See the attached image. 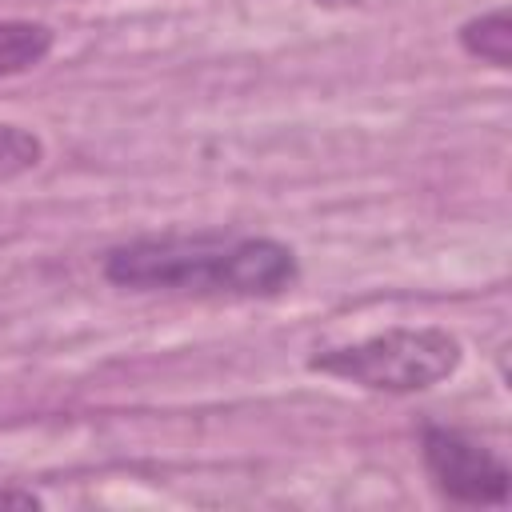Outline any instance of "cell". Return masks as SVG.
I'll list each match as a JSON object with an SVG mask.
<instances>
[{
    "label": "cell",
    "instance_id": "2",
    "mask_svg": "<svg viewBox=\"0 0 512 512\" xmlns=\"http://www.w3.org/2000/svg\"><path fill=\"white\" fill-rule=\"evenodd\" d=\"M308 368L372 392H424L460 368V340L436 324L388 328L380 336L328 348L312 356Z\"/></svg>",
    "mask_w": 512,
    "mask_h": 512
},
{
    "label": "cell",
    "instance_id": "1",
    "mask_svg": "<svg viewBox=\"0 0 512 512\" xmlns=\"http://www.w3.org/2000/svg\"><path fill=\"white\" fill-rule=\"evenodd\" d=\"M104 276L132 292L280 296L296 284V252L268 236H144L104 256Z\"/></svg>",
    "mask_w": 512,
    "mask_h": 512
},
{
    "label": "cell",
    "instance_id": "3",
    "mask_svg": "<svg viewBox=\"0 0 512 512\" xmlns=\"http://www.w3.org/2000/svg\"><path fill=\"white\" fill-rule=\"evenodd\" d=\"M424 464L436 476V484L468 504H504L508 500V464L488 452L484 444L468 440L452 428H428L424 432Z\"/></svg>",
    "mask_w": 512,
    "mask_h": 512
},
{
    "label": "cell",
    "instance_id": "6",
    "mask_svg": "<svg viewBox=\"0 0 512 512\" xmlns=\"http://www.w3.org/2000/svg\"><path fill=\"white\" fill-rule=\"evenodd\" d=\"M40 156H44V144L36 132L20 128V124H0V180L32 172L40 164Z\"/></svg>",
    "mask_w": 512,
    "mask_h": 512
},
{
    "label": "cell",
    "instance_id": "4",
    "mask_svg": "<svg viewBox=\"0 0 512 512\" xmlns=\"http://www.w3.org/2000/svg\"><path fill=\"white\" fill-rule=\"evenodd\" d=\"M56 44V32L36 20H0V80L36 68Z\"/></svg>",
    "mask_w": 512,
    "mask_h": 512
},
{
    "label": "cell",
    "instance_id": "5",
    "mask_svg": "<svg viewBox=\"0 0 512 512\" xmlns=\"http://www.w3.org/2000/svg\"><path fill=\"white\" fill-rule=\"evenodd\" d=\"M460 44H464L468 56L488 60L492 68H508L512 64V20H508V8H496V12H484V16L468 20L460 28Z\"/></svg>",
    "mask_w": 512,
    "mask_h": 512
},
{
    "label": "cell",
    "instance_id": "7",
    "mask_svg": "<svg viewBox=\"0 0 512 512\" xmlns=\"http://www.w3.org/2000/svg\"><path fill=\"white\" fill-rule=\"evenodd\" d=\"M40 500L32 492H16V488H0V508H36Z\"/></svg>",
    "mask_w": 512,
    "mask_h": 512
}]
</instances>
